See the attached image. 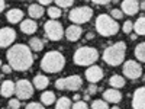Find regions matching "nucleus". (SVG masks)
<instances>
[{"mask_svg": "<svg viewBox=\"0 0 145 109\" xmlns=\"http://www.w3.org/2000/svg\"><path fill=\"white\" fill-rule=\"evenodd\" d=\"M6 58L9 66L15 71H26L33 64V55L31 48L25 44H16L7 50Z\"/></svg>", "mask_w": 145, "mask_h": 109, "instance_id": "f257e3e1", "label": "nucleus"}, {"mask_svg": "<svg viewBox=\"0 0 145 109\" xmlns=\"http://www.w3.org/2000/svg\"><path fill=\"white\" fill-rule=\"evenodd\" d=\"M125 55H126V44L123 41H119V42H115L110 47L105 48V51L102 54V58H103V61L106 64L112 66V67H116V66L123 63Z\"/></svg>", "mask_w": 145, "mask_h": 109, "instance_id": "f03ea898", "label": "nucleus"}, {"mask_svg": "<svg viewBox=\"0 0 145 109\" xmlns=\"http://www.w3.org/2000/svg\"><path fill=\"white\" fill-rule=\"evenodd\" d=\"M65 66V57L59 51H48L41 60V68L46 73H58Z\"/></svg>", "mask_w": 145, "mask_h": 109, "instance_id": "7ed1b4c3", "label": "nucleus"}, {"mask_svg": "<svg viewBox=\"0 0 145 109\" xmlns=\"http://www.w3.org/2000/svg\"><path fill=\"white\" fill-rule=\"evenodd\" d=\"M96 31L102 36H113L119 32V25L115 19L110 18V15L102 13L96 19Z\"/></svg>", "mask_w": 145, "mask_h": 109, "instance_id": "20e7f679", "label": "nucleus"}, {"mask_svg": "<svg viewBox=\"0 0 145 109\" xmlns=\"http://www.w3.org/2000/svg\"><path fill=\"white\" fill-rule=\"evenodd\" d=\"M99 58V53L93 47H80L72 55V61L77 66H93L96 60Z\"/></svg>", "mask_w": 145, "mask_h": 109, "instance_id": "39448f33", "label": "nucleus"}, {"mask_svg": "<svg viewBox=\"0 0 145 109\" xmlns=\"http://www.w3.org/2000/svg\"><path fill=\"white\" fill-rule=\"evenodd\" d=\"M93 16V9L90 6H80V7H74L72 10H70L68 13V19L76 23V25H81L86 23L91 19Z\"/></svg>", "mask_w": 145, "mask_h": 109, "instance_id": "423d86ee", "label": "nucleus"}, {"mask_svg": "<svg viewBox=\"0 0 145 109\" xmlns=\"http://www.w3.org/2000/svg\"><path fill=\"white\" fill-rule=\"evenodd\" d=\"M81 86H83V79L77 74H72V76H68V77H64V79H58L55 81V87L58 90H72V92H76Z\"/></svg>", "mask_w": 145, "mask_h": 109, "instance_id": "0eeeda50", "label": "nucleus"}, {"mask_svg": "<svg viewBox=\"0 0 145 109\" xmlns=\"http://www.w3.org/2000/svg\"><path fill=\"white\" fill-rule=\"evenodd\" d=\"M44 29H45L46 38L51 41H59L64 36V28L58 20H52V19L46 20L44 25Z\"/></svg>", "mask_w": 145, "mask_h": 109, "instance_id": "6e6552de", "label": "nucleus"}, {"mask_svg": "<svg viewBox=\"0 0 145 109\" xmlns=\"http://www.w3.org/2000/svg\"><path fill=\"white\" fill-rule=\"evenodd\" d=\"M33 84L26 80V79H20L16 81L15 84V93H16V98L19 100H26V99H31L32 95H33Z\"/></svg>", "mask_w": 145, "mask_h": 109, "instance_id": "1a4fd4ad", "label": "nucleus"}, {"mask_svg": "<svg viewBox=\"0 0 145 109\" xmlns=\"http://www.w3.org/2000/svg\"><path fill=\"white\" fill-rule=\"evenodd\" d=\"M122 71H123L125 77H128L131 80H137L142 76V67L135 60H128V61H125Z\"/></svg>", "mask_w": 145, "mask_h": 109, "instance_id": "9d476101", "label": "nucleus"}, {"mask_svg": "<svg viewBox=\"0 0 145 109\" xmlns=\"http://www.w3.org/2000/svg\"><path fill=\"white\" fill-rule=\"evenodd\" d=\"M16 39V32L13 28L10 26H5L0 28V48H7Z\"/></svg>", "mask_w": 145, "mask_h": 109, "instance_id": "9b49d317", "label": "nucleus"}, {"mask_svg": "<svg viewBox=\"0 0 145 109\" xmlns=\"http://www.w3.org/2000/svg\"><path fill=\"white\" fill-rule=\"evenodd\" d=\"M86 79H87V81L94 83V84L97 81H100L103 79V70H102V67L96 66V64L87 67V70H86Z\"/></svg>", "mask_w": 145, "mask_h": 109, "instance_id": "f8f14e48", "label": "nucleus"}, {"mask_svg": "<svg viewBox=\"0 0 145 109\" xmlns=\"http://www.w3.org/2000/svg\"><path fill=\"white\" fill-rule=\"evenodd\" d=\"M132 108L134 109H145V86L138 87L132 95Z\"/></svg>", "mask_w": 145, "mask_h": 109, "instance_id": "ddd939ff", "label": "nucleus"}, {"mask_svg": "<svg viewBox=\"0 0 145 109\" xmlns=\"http://www.w3.org/2000/svg\"><path fill=\"white\" fill-rule=\"evenodd\" d=\"M120 10L123 12V15L134 16L139 10V3L137 2V0H123L122 5H120Z\"/></svg>", "mask_w": 145, "mask_h": 109, "instance_id": "4468645a", "label": "nucleus"}, {"mask_svg": "<svg viewBox=\"0 0 145 109\" xmlns=\"http://www.w3.org/2000/svg\"><path fill=\"white\" fill-rule=\"evenodd\" d=\"M103 100L107 103H119L122 100V93L116 89H107L103 92Z\"/></svg>", "mask_w": 145, "mask_h": 109, "instance_id": "2eb2a0df", "label": "nucleus"}, {"mask_svg": "<svg viewBox=\"0 0 145 109\" xmlns=\"http://www.w3.org/2000/svg\"><path fill=\"white\" fill-rule=\"evenodd\" d=\"M81 33H83V29H81L78 25H71V26H68V28L65 29V32H64L65 38H67L68 41H71V42L78 41L80 36H81Z\"/></svg>", "mask_w": 145, "mask_h": 109, "instance_id": "dca6fc26", "label": "nucleus"}, {"mask_svg": "<svg viewBox=\"0 0 145 109\" xmlns=\"http://www.w3.org/2000/svg\"><path fill=\"white\" fill-rule=\"evenodd\" d=\"M38 29V25H36V22L33 19H25L20 22V31L26 35H32L36 32Z\"/></svg>", "mask_w": 145, "mask_h": 109, "instance_id": "f3484780", "label": "nucleus"}, {"mask_svg": "<svg viewBox=\"0 0 145 109\" xmlns=\"http://www.w3.org/2000/svg\"><path fill=\"white\" fill-rule=\"evenodd\" d=\"M6 19L10 23H19L23 20V12L20 9H10L6 13Z\"/></svg>", "mask_w": 145, "mask_h": 109, "instance_id": "a211bd4d", "label": "nucleus"}, {"mask_svg": "<svg viewBox=\"0 0 145 109\" xmlns=\"http://www.w3.org/2000/svg\"><path fill=\"white\" fill-rule=\"evenodd\" d=\"M13 93H15V83L12 80H5L2 83V87H0V96H3V98H10Z\"/></svg>", "mask_w": 145, "mask_h": 109, "instance_id": "6ab92c4d", "label": "nucleus"}, {"mask_svg": "<svg viewBox=\"0 0 145 109\" xmlns=\"http://www.w3.org/2000/svg\"><path fill=\"white\" fill-rule=\"evenodd\" d=\"M32 84H33L35 89L44 90V89L48 87V84H50V79H48L46 76H44V74H36L32 80Z\"/></svg>", "mask_w": 145, "mask_h": 109, "instance_id": "aec40b11", "label": "nucleus"}, {"mask_svg": "<svg viewBox=\"0 0 145 109\" xmlns=\"http://www.w3.org/2000/svg\"><path fill=\"white\" fill-rule=\"evenodd\" d=\"M28 13H29L31 19H39V18L44 16L45 9H44L41 5H38V3H32V5H29V7H28Z\"/></svg>", "mask_w": 145, "mask_h": 109, "instance_id": "412c9836", "label": "nucleus"}, {"mask_svg": "<svg viewBox=\"0 0 145 109\" xmlns=\"http://www.w3.org/2000/svg\"><path fill=\"white\" fill-rule=\"evenodd\" d=\"M109 84L112 86V89L119 90V89H122L126 83H125V79H123L122 76H119V74H113L110 79H109Z\"/></svg>", "mask_w": 145, "mask_h": 109, "instance_id": "4be33fe9", "label": "nucleus"}, {"mask_svg": "<svg viewBox=\"0 0 145 109\" xmlns=\"http://www.w3.org/2000/svg\"><path fill=\"white\" fill-rule=\"evenodd\" d=\"M55 102H57V99H55V93H54V92L46 90V92H44V93L41 95V103H42V105L50 106V105H52V103H55Z\"/></svg>", "mask_w": 145, "mask_h": 109, "instance_id": "5701e85b", "label": "nucleus"}, {"mask_svg": "<svg viewBox=\"0 0 145 109\" xmlns=\"http://www.w3.org/2000/svg\"><path fill=\"white\" fill-rule=\"evenodd\" d=\"M28 47L31 48V51H35V53H39V51H42L44 50V41L42 39H39V38H31L29 39V44H28Z\"/></svg>", "mask_w": 145, "mask_h": 109, "instance_id": "b1692460", "label": "nucleus"}, {"mask_svg": "<svg viewBox=\"0 0 145 109\" xmlns=\"http://www.w3.org/2000/svg\"><path fill=\"white\" fill-rule=\"evenodd\" d=\"M134 31L135 35H145V16H141L134 22Z\"/></svg>", "mask_w": 145, "mask_h": 109, "instance_id": "393cba45", "label": "nucleus"}, {"mask_svg": "<svg viewBox=\"0 0 145 109\" xmlns=\"http://www.w3.org/2000/svg\"><path fill=\"white\" fill-rule=\"evenodd\" d=\"M71 100L68 98H65V96H63V98H59L57 102H55V109H71Z\"/></svg>", "mask_w": 145, "mask_h": 109, "instance_id": "a878e982", "label": "nucleus"}, {"mask_svg": "<svg viewBox=\"0 0 145 109\" xmlns=\"http://www.w3.org/2000/svg\"><path fill=\"white\" fill-rule=\"evenodd\" d=\"M135 57L137 60L145 63V42H141L135 47Z\"/></svg>", "mask_w": 145, "mask_h": 109, "instance_id": "bb28decb", "label": "nucleus"}, {"mask_svg": "<svg viewBox=\"0 0 145 109\" xmlns=\"http://www.w3.org/2000/svg\"><path fill=\"white\" fill-rule=\"evenodd\" d=\"M46 13L50 15V18L52 20H57L59 16H61V9L57 7V6H50V7H48V10H46Z\"/></svg>", "mask_w": 145, "mask_h": 109, "instance_id": "cd10ccee", "label": "nucleus"}, {"mask_svg": "<svg viewBox=\"0 0 145 109\" xmlns=\"http://www.w3.org/2000/svg\"><path fill=\"white\" fill-rule=\"evenodd\" d=\"M90 109H109V106H107V102H105L103 99H97L91 102Z\"/></svg>", "mask_w": 145, "mask_h": 109, "instance_id": "c85d7f7f", "label": "nucleus"}, {"mask_svg": "<svg viewBox=\"0 0 145 109\" xmlns=\"http://www.w3.org/2000/svg\"><path fill=\"white\" fill-rule=\"evenodd\" d=\"M74 5V0H55V6L59 9H68Z\"/></svg>", "mask_w": 145, "mask_h": 109, "instance_id": "c756f323", "label": "nucleus"}, {"mask_svg": "<svg viewBox=\"0 0 145 109\" xmlns=\"http://www.w3.org/2000/svg\"><path fill=\"white\" fill-rule=\"evenodd\" d=\"M110 18L118 22V20H120V19L123 18V12L120 10V9H112L110 10Z\"/></svg>", "mask_w": 145, "mask_h": 109, "instance_id": "7c9ffc66", "label": "nucleus"}, {"mask_svg": "<svg viewBox=\"0 0 145 109\" xmlns=\"http://www.w3.org/2000/svg\"><path fill=\"white\" fill-rule=\"evenodd\" d=\"M132 29H134V22H132V20H125L123 22V26H122V31L125 33H131Z\"/></svg>", "mask_w": 145, "mask_h": 109, "instance_id": "2f4dec72", "label": "nucleus"}, {"mask_svg": "<svg viewBox=\"0 0 145 109\" xmlns=\"http://www.w3.org/2000/svg\"><path fill=\"white\" fill-rule=\"evenodd\" d=\"M71 109H90L89 105L84 102V100H78V102H74L71 106Z\"/></svg>", "mask_w": 145, "mask_h": 109, "instance_id": "473e14b6", "label": "nucleus"}, {"mask_svg": "<svg viewBox=\"0 0 145 109\" xmlns=\"http://www.w3.org/2000/svg\"><path fill=\"white\" fill-rule=\"evenodd\" d=\"M9 108H10V109H19V108H20V100H19L18 98L9 99Z\"/></svg>", "mask_w": 145, "mask_h": 109, "instance_id": "72a5a7b5", "label": "nucleus"}, {"mask_svg": "<svg viewBox=\"0 0 145 109\" xmlns=\"http://www.w3.org/2000/svg\"><path fill=\"white\" fill-rule=\"evenodd\" d=\"M25 109H46L42 103H38V102H31V103H28L26 105V108Z\"/></svg>", "mask_w": 145, "mask_h": 109, "instance_id": "f704fd0d", "label": "nucleus"}, {"mask_svg": "<svg viewBox=\"0 0 145 109\" xmlns=\"http://www.w3.org/2000/svg\"><path fill=\"white\" fill-rule=\"evenodd\" d=\"M96 92H97V86H96V84L94 83H90L89 84V87H87V95H94Z\"/></svg>", "mask_w": 145, "mask_h": 109, "instance_id": "c9c22d12", "label": "nucleus"}, {"mask_svg": "<svg viewBox=\"0 0 145 109\" xmlns=\"http://www.w3.org/2000/svg\"><path fill=\"white\" fill-rule=\"evenodd\" d=\"M93 3L97 5V6H105V5H109L110 2H109V0H93Z\"/></svg>", "mask_w": 145, "mask_h": 109, "instance_id": "e433bc0d", "label": "nucleus"}, {"mask_svg": "<svg viewBox=\"0 0 145 109\" xmlns=\"http://www.w3.org/2000/svg\"><path fill=\"white\" fill-rule=\"evenodd\" d=\"M2 68H3V73H6V74H9V73H12V71H13V70H12V67H10L9 64H5Z\"/></svg>", "mask_w": 145, "mask_h": 109, "instance_id": "4c0bfd02", "label": "nucleus"}, {"mask_svg": "<svg viewBox=\"0 0 145 109\" xmlns=\"http://www.w3.org/2000/svg\"><path fill=\"white\" fill-rule=\"evenodd\" d=\"M50 3H51V0H39L38 2V5H41L42 7L44 6H50Z\"/></svg>", "mask_w": 145, "mask_h": 109, "instance_id": "58836bf2", "label": "nucleus"}, {"mask_svg": "<svg viewBox=\"0 0 145 109\" xmlns=\"http://www.w3.org/2000/svg\"><path fill=\"white\" fill-rule=\"evenodd\" d=\"M5 9H6V3L3 2V0H0V13H2Z\"/></svg>", "mask_w": 145, "mask_h": 109, "instance_id": "ea45409f", "label": "nucleus"}, {"mask_svg": "<svg viewBox=\"0 0 145 109\" xmlns=\"http://www.w3.org/2000/svg\"><path fill=\"white\" fill-rule=\"evenodd\" d=\"M93 36H94V35H93L91 32H89V33L86 35V38H87V39H93Z\"/></svg>", "mask_w": 145, "mask_h": 109, "instance_id": "a19ab883", "label": "nucleus"}, {"mask_svg": "<svg viewBox=\"0 0 145 109\" xmlns=\"http://www.w3.org/2000/svg\"><path fill=\"white\" fill-rule=\"evenodd\" d=\"M89 99H90V95H87V93H86V95H84V99H83V100H84V102H87Z\"/></svg>", "mask_w": 145, "mask_h": 109, "instance_id": "79ce46f5", "label": "nucleus"}, {"mask_svg": "<svg viewBox=\"0 0 145 109\" xmlns=\"http://www.w3.org/2000/svg\"><path fill=\"white\" fill-rule=\"evenodd\" d=\"M139 9H142V10H145V2H142V3H139Z\"/></svg>", "mask_w": 145, "mask_h": 109, "instance_id": "37998d69", "label": "nucleus"}, {"mask_svg": "<svg viewBox=\"0 0 145 109\" xmlns=\"http://www.w3.org/2000/svg\"><path fill=\"white\" fill-rule=\"evenodd\" d=\"M74 100H76V102L81 100V99H80V95H74Z\"/></svg>", "mask_w": 145, "mask_h": 109, "instance_id": "c03bdc74", "label": "nucleus"}, {"mask_svg": "<svg viewBox=\"0 0 145 109\" xmlns=\"http://www.w3.org/2000/svg\"><path fill=\"white\" fill-rule=\"evenodd\" d=\"M137 36H138V35H135V33H132V35H131V39H137Z\"/></svg>", "mask_w": 145, "mask_h": 109, "instance_id": "a18cd8bd", "label": "nucleus"}, {"mask_svg": "<svg viewBox=\"0 0 145 109\" xmlns=\"http://www.w3.org/2000/svg\"><path fill=\"white\" fill-rule=\"evenodd\" d=\"M110 109H119V106H112Z\"/></svg>", "mask_w": 145, "mask_h": 109, "instance_id": "49530a36", "label": "nucleus"}, {"mask_svg": "<svg viewBox=\"0 0 145 109\" xmlns=\"http://www.w3.org/2000/svg\"><path fill=\"white\" fill-rule=\"evenodd\" d=\"M3 67V64H2V61H0V68H2Z\"/></svg>", "mask_w": 145, "mask_h": 109, "instance_id": "de8ad7c7", "label": "nucleus"}]
</instances>
